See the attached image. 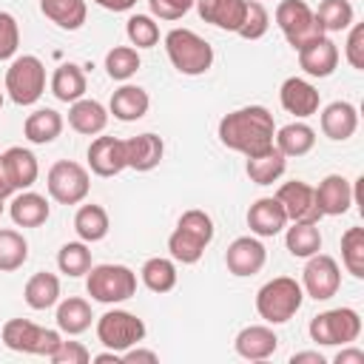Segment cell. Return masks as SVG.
<instances>
[{"label":"cell","instance_id":"cell-1","mask_svg":"<svg viewBox=\"0 0 364 364\" xmlns=\"http://www.w3.org/2000/svg\"><path fill=\"white\" fill-rule=\"evenodd\" d=\"M276 122L264 105H245L219 119V142L245 156L262 154L273 145Z\"/></svg>","mask_w":364,"mask_h":364},{"label":"cell","instance_id":"cell-2","mask_svg":"<svg viewBox=\"0 0 364 364\" xmlns=\"http://www.w3.org/2000/svg\"><path fill=\"white\" fill-rule=\"evenodd\" d=\"M165 51L171 65L185 77H199L213 65V46L191 28H171L165 34Z\"/></svg>","mask_w":364,"mask_h":364},{"label":"cell","instance_id":"cell-3","mask_svg":"<svg viewBox=\"0 0 364 364\" xmlns=\"http://www.w3.org/2000/svg\"><path fill=\"white\" fill-rule=\"evenodd\" d=\"M304 301V290L290 276H276L264 282L256 293V310L267 324H284L290 321Z\"/></svg>","mask_w":364,"mask_h":364},{"label":"cell","instance_id":"cell-4","mask_svg":"<svg viewBox=\"0 0 364 364\" xmlns=\"http://www.w3.org/2000/svg\"><path fill=\"white\" fill-rule=\"evenodd\" d=\"M85 290L94 301L119 304L136 293V273L125 264H91L85 273Z\"/></svg>","mask_w":364,"mask_h":364},{"label":"cell","instance_id":"cell-5","mask_svg":"<svg viewBox=\"0 0 364 364\" xmlns=\"http://www.w3.org/2000/svg\"><path fill=\"white\" fill-rule=\"evenodd\" d=\"M307 333L321 347H336V344L344 347V344H353L361 336V316L353 307L324 310V313L310 318Z\"/></svg>","mask_w":364,"mask_h":364},{"label":"cell","instance_id":"cell-6","mask_svg":"<svg viewBox=\"0 0 364 364\" xmlns=\"http://www.w3.org/2000/svg\"><path fill=\"white\" fill-rule=\"evenodd\" d=\"M6 91L17 105H34L46 91V65L34 54L14 57L6 68Z\"/></svg>","mask_w":364,"mask_h":364},{"label":"cell","instance_id":"cell-7","mask_svg":"<svg viewBox=\"0 0 364 364\" xmlns=\"http://www.w3.org/2000/svg\"><path fill=\"white\" fill-rule=\"evenodd\" d=\"M3 344L14 353H28V355H51L57 350V344L63 341V336L57 330L40 327L28 318H9L0 330Z\"/></svg>","mask_w":364,"mask_h":364},{"label":"cell","instance_id":"cell-8","mask_svg":"<svg viewBox=\"0 0 364 364\" xmlns=\"http://www.w3.org/2000/svg\"><path fill=\"white\" fill-rule=\"evenodd\" d=\"M276 26L282 28L284 40L299 51L307 43L324 37V28L316 20V11L304 0H282L276 6Z\"/></svg>","mask_w":364,"mask_h":364},{"label":"cell","instance_id":"cell-9","mask_svg":"<svg viewBox=\"0 0 364 364\" xmlns=\"http://www.w3.org/2000/svg\"><path fill=\"white\" fill-rule=\"evenodd\" d=\"M145 321L128 310H108L97 318V338L102 347L114 353H125L128 347L139 344L145 338Z\"/></svg>","mask_w":364,"mask_h":364},{"label":"cell","instance_id":"cell-10","mask_svg":"<svg viewBox=\"0 0 364 364\" xmlns=\"http://www.w3.org/2000/svg\"><path fill=\"white\" fill-rule=\"evenodd\" d=\"M46 188H48V196L60 205H80L88 191H91V179H88V171L80 165V162H71V159H60L48 168V176H46Z\"/></svg>","mask_w":364,"mask_h":364},{"label":"cell","instance_id":"cell-11","mask_svg":"<svg viewBox=\"0 0 364 364\" xmlns=\"http://www.w3.org/2000/svg\"><path fill=\"white\" fill-rule=\"evenodd\" d=\"M338 287H341L338 262L327 253H313L301 270V290L316 301H327L338 293Z\"/></svg>","mask_w":364,"mask_h":364},{"label":"cell","instance_id":"cell-12","mask_svg":"<svg viewBox=\"0 0 364 364\" xmlns=\"http://www.w3.org/2000/svg\"><path fill=\"white\" fill-rule=\"evenodd\" d=\"M276 199H279V205L284 208L287 222H313V225H318L321 210H318V205H316V188H310L307 182L290 179V182L279 185Z\"/></svg>","mask_w":364,"mask_h":364},{"label":"cell","instance_id":"cell-13","mask_svg":"<svg viewBox=\"0 0 364 364\" xmlns=\"http://www.w3.org/2000/svg\"><path fill=\"white\" fill-rule=\"evenodd\" d=\"M267 262V250L256 236H239L228 245L225 264L233 276H256Z\"/></svg>","mask_w":364,"mask_h":364},{"label":"cell","instance_id":"cell-14","mask_svg":"<svg viewBox=\"0 0 364 364\" xmlns=\"http://www.w3.org/2000/svg\"><path fill=\"white\" fill-rule=\"evenodd\" d=\"M88 168L97 176H117L119 171L128 168L125 162V139L117 136H97L88 145Z\"/></svg>","mask_w":364,"mask_h":364},{"label":"cell","instance_id":"cell-15","mask_svg":"<svg viewBox=\"0 0 364 364\" xmlns=\"http://www.w3.org/2000/svg\"><path fill=\"white\" fill-rule=\"evenodd\" d=\"M279 102H282V108H284L287 114L304 119V117H313V114L318 111L321 97H318L316 85H310L307 80H301V77H287V80L282 82V88H279Z\"/></svg>","mask_w":364,"mask_h":364},{"label":"cell","instance_id":"cell-16","mask_svg":"<svg viewBox=\"0 0 364 364\" xmlns=\"http://www.w3.org/2000/svg\"><path fill=\"white\" fill-rule=\"evenodd\" d=\"M353 196H355V191H353L350 179H344L341 173L324 176L318 182V188H316V205H318L321 216H341V213H347L350 205H353Z\"/></svg>","mask_w":364,"mask_h":364},{"label":"cell","instance_id":"cell-17","mask_svg":"<svg viewBox=\"0 0 364 364\" xmlns=\"http://www.w3.org/2000/svg\"><path fill=\"white\" fill-rule=\"evenodd\" d=\"M233 347H236V353H239L242 358H247V361H264V358H270V355L276 353L279 336H276L267 324H247V327H242V330L236 333Z\"/></svg>","mask_w":364,"mask_h":364},{"label":"cell","instance_id":"cell-18","mask_svg":"<svg viewBox=\"0 0 364 364\" xmlns=\"http://www.w3.org/2000/svg\"><path fill=\"white\" fill-rule=\"evenodd\" d=\"M299 65L310 77H330L338 65V46L324 34L304 48H299Z\"/></svg>","mask_w":364,"mask_h":364},{"label":"cell","instance_id":"cell-19","mask_svg":"<svg viewBox=\"0 0 364 364\" xmlns=\"http://www.w3.org/2000/svg\"><path fill=\"white\" fill-rule=\"evenodd\" d=\"M247 228H250V233L264 236V239L276 236L287 228V213H284V208L279 205L276 196H262L247 210Z\"/></svg>","mask_w":364,"mask_h":364},{"label":"cell","instance_id":"cell-20","mask_svg":"<svg viewBox=\"0 0 364 364\" xmlns=\"http://www.w3.org/2000/svg\"><path fill=\"white\" fill-rule=\"evenodd\" d=\"M162 154H165V142H162V136H156L151 131L125 139V162L134 171H142V173L154 171L162 162Z\"/></svg>","mask_w":364,"mask_h":364},{"label":"cell","instance_id":"cell-21","mask_svg":"<svg viewBox=\"0 0 364 364\" xmlns=\"http://www.w3.org/2000/svg\"><path fill=\"white\" fill-rule=\"evenodd\" d=\"M245 9L247 0H196L199 17L222 31H239L245 20Z\"/></svg>","mask_w":364,"mask_h":364},{"label":"cell","instance_id":"cell-22","mask_svg":"<svg viewBox=\"0 0 364 364\" xmlns=\"http://www.w3.org/2000/svg\"><path fill=\"white\" fill-rule=\"evenodd\" d=\"M148 105H151V97L145 88L139 85H119L114 94H111V102H108V111L114 114V119L119 122H136L148 114Z\"/></svg>","mask_w":364,"mask_h":364},{"label":"cell","instance_id":"cell-23","mask_svg":"<svg viewBox=\"0 0 364 364\" xmlns=\"http://www.w3.org/2000/svg\"><path fill=\"white\" fill-rule=\"evenodd\" d=\"M3 159V168L14 185V191H28L37 176H40V165H37V156L28 151V148H20V145H11L9 151L0 154Z\"/></svg>","mask_w":364,"mask_h":364},{"label":"cell","instance_id":"cell-24","mask_svg":"<svg viewBox=\"0 0 364 364\" xmlns=\"http://www.w3.org/2000/svg\"><path fill=\"white\" fill-rule=\"evenodd\" d=\"M358 128V111L353 102H344V100H336L330 102L324 111H321V131L324 136H330L333 142H344L355 134Z\"/></svg>","mask_w":364,"mask_h":364},{"label":"cell","instance_id":"cell-25","mask_svg":"<svg viewBox=\"0 0 364 364\" xmlns=\"http://www.w3.org/2000/svg\"><path fill=\"white\" fill-rule=\"evenodd\" d=\"M68 125L77 131V134H85V136H94V134H102L105 125H108V108L97 100H85L80 97L77 102H71L68 108Z\"/></svg>","mask_w":364,"mask_h":364},{"label":"cell","instance_id":"cell-26","mask_svg":"<svg viewBox=\"0 0 364 364\" xmlns=\"http://www.w3.org/2000/svg\"><path fill=\"white\" fill-rule=\"evenodd\" d=\"M9 213H11V222H14L17 228H40V225L48 219L51 208H48V199H46L43 193L23 191V193H17V196L11 199Z\"/></svg>","mask_w":364,"mask_h":364},{"label":"cell","instance_id":"cell-27","mask_svg":"<svg viewBox=\"0 0 364 364\" xmlns=\"http://www.w3.org/2000/svg\"><path fill=\"white\" fill-rule=\"evenodd\" d=\"M23 134L34 145H48L63 134V117L54 108H37V111H31L26 117Z\"/></svg>","mask_w":364,"mask_h":364},{"label":"cell","instance_id":"cell-28","mask_svg":"<svg viewBox=\"0 0 364 364\" xmlns=\"http://www.w3.org/2000/svg\"><path fill=\"white\" fill-rule=\"evenodd\" d=\"M284 168H287V156L276 145H270L262 154L247 156V165H245L250 182H256V185H273L284 173Z\"/></svg>","mask_w":364,"mask_h":364},{"label":"cell","instance_id":"cell-29","mask_svg":"<svg viewBox=\"0 0 364 364\" xmlns=\"http://www.w3.org/2000/svg\"><path fill=\"white\" fill-rule=\"evenodd\" d=\"M23 296H26V304L31 310H48L60 301V279L48 270H40L26 282Z\"/></svg>","mask_w":364,"mask_h":364},{"label":"cell","instance_id":"cell-30","mask_svg":"<svg viewBox=\"0 0 364 364\" xmlns=\"http://www.w3.org/2000/svg\"><path fill=\"white\" fill-rule=\"evenodd\" d=\"M57 327L65 333V336H80L91 327V304L80 296H68L57 304Z\"/></svg>","mask_w":364,"mask_h":364},{"label":"cell","instance_id":"cell-31","mask_svg":"<svg viewBox=\"0 0 364 364\" xmlns=\"http://www.w3.org/2000/svg\"><path fill=\"white\" fill-rule=\"evenodd\" d=\"M51 94L60 102H77L85 97V71L77 63H63L51 74Z\"/></svg>","mask_w":364,"mask_h":364},{"label":"cell","instance_id":"cell-32","mask_svg":"<svg viewBox=\"0 0 364 364\" xmlns=\"http://www.w3.org/2000/svg\"><path fill=\"white\" fill-rule=\"evenodd\" d=\"M273 145H276L284 156H304V154H310L313 145H316V131H313L307 122H290V125H284V128L276 131Z\"/></svg>","mask_w":364,"mask_h":364},{"label":"cell","instance_id":"cell-33","mask_svg":"<svg viewBox=\"0 0 364 364\" xmlns=\"http://www.w3.org/2000/svg\"><path fill=\"white\" fill-rule=\"evenodd\" d=\"M40 11L65 31H77L88 17L85 0H40Z\"/></svg>","mask_w":364,"mask_h":364},{"label":"cell","instance_id":"cell-34","mask_svg":"<svg viewBox=\"0 0 364 364\" xmlns=\"http://www.w3.org/2000/svg\"><path fill=\"white\" fill-rule=\"evenodd\" d=\"M108 228H111V222H108V213H105L102 205H94V202L82 205L77 210V216H74V230L88 245L91 242H102L108 236Z\"/></svg>","mask_w":364,"mask_h":364},{"label":"cell","instance_id":"cell-35","mask_svg":"<svg viewBox=\"0 0 364 364\" xmlns=\"http://www.w3.org/2000/svg\"><path fill=\"white\" fill-rule=\"evenodd\" d=\"M284 245H287L290 256L310 259L313 253L321 250V233L313 222H293V228H287V233H284Z\"/></svg>","mask_w":364,"mask_h":364},{"label":"cell","instance_id":"cell-36","mask_svg":"<svg viewBox=\"0 0 364 364\" xmlns=\"http://www.w3.org/2000/svg\"><path fill=\"white\" fill-rule=\"evenodd\" d=\"M208 242L202 236H196L193 230H185V228H173V233L168 236V250H171V259L173 262H182V264H196L205 253Z\"/></svg>","mask_w":364,"mask_h":364},{"label":"cell","instance_id":"cell-37","mask_svg":"<svg viewBox=\"0 0 364 364\" xmlns=\"http://www.w3.org/2000/svg\"><path fill=\"white\" fill-rule=\"evenodd\" d=\"M139 279H142V284H145L148 290H154V293H168V290L176 287V264H173L171 259H165V256H151V259L142 264Z\"/></svg>","mask_w":364,"mask_h":364},{"label":"cell","instance_id":"cell-38","mask_svg":"<svg viewBox=\"0 0 364 364\" xmlns=\"http://www.w3.org/2000/svg\"><path fill=\"white\" fill-rule=\"evenodd\" d=\"M28 259V242L11 228H0V273H14Z\"/></svg>","mask_w":364,"mask_h":364},{"label":"cell","instance_id":"cell-39","mask_svg":"<svg viewBox=\"0 0 364 364\" xmlns=\"http://www.w3.org/2000/svg\"><path fill=\"white\" fill-rule=\"evenodd\" d=\"M142 60H139V51L134 46H114L108 54H105V71L111 80H131L136 71H139Z\"/></svg>","mask_w":364,"mask_h":364},{"label":"cell","instance_id":"cell-40","mask_svg":"<svg viewBox=\"0 0 364 364\" xmlns=\"http://www.w3.org/2000/svg\"><path fill=\"white\" fill-rule=\"evenodd\" d=\"M318 26L324 28V34H336L353 26V3L350 0H321L318 11H316Z\"/></svg>","mask_w":364,"mask_h":364},{"label":"cell","instance_id":"cell-41","mask_svg":"<svg viewBox=\"0 0 364 364\" xmlns=\"http://www.w3.org/2000/svg\"><path fill=\"white\" fill-rule=\"evenodd\" d=\"M341 262L350 276L364 279V228H347L341 233Z\"/></svg>","mask_w":364,"mask_h":364},{"label":"cell","instance_id":"cell-42","mask_svg":"<svg viewBox=\"0 0 364 364\" xmlns=\"http://www.w3.org/2000/svg\"><path fill=\"white\" fill-rule=\"evenodd\" d=\"M57 267L65 276H85L91 270V250L88 242H65L57 253Z\"/></svg>","mask_w":364,"mask_h":364},{"label":"cell","instance_id":"cell-43","mask_svg":"<svg viewBox=\"0 0 364 364\" xmlns=\"http://www.w3.org/2000/svg\"><path fill=\"white\" fill-rule=\"evenodd\" d=\"M125 34L136 48H154L159 43V26L151 14H131L125 23Z\"/></svg>","mask_w":364,"mask_h":364},{"label":"cell","instance_id":"cell-44","mask_svg":"<svg viewBox=\"0 0 364 364\" xmlns=\"http://www.w3.org/2000/svg\"><path fill=\"white\" fill-rule=\"evenodd\" d=\"M267 28H270V14L262 6V0H247L245 20H242V26H239L236 34L245 37V40H259V37L267 34Z\"/></svg>","mask_w":364,"mask_h":364},{"label":"cell","instance_id":"cell-45","mask_svg":"<svg viewBox=\"0 0 364 364\" xmlns=\"http://www.w3.org/2000/svg\"><path fill=\"white\" fill-rule=\"evenodd\" d=\"M17 46H20V26H17L14 14L0 11V60L14 57Z\"/></svg>","mask_w":364,"mask_h":364},{"label":"cell","instance_id":"cell-46","mask_svg":"<svg viewBox=\"0 0 364 364\" xmlns=\"http://www.w3.org/2000/svg\"><path fill=\"white\" fill-rule=\"evenodd\" d=\"M179 228H185V230H193L196 236H202L208 245L213 242V219L205 213V210H199V208H191V210H185L182 216H179V222H176Z\"/></svg>","mask_w":364,"mask_h":364},{"label":"cell","instance_id":"cell-47","mask_svg":"<svg viewBox=\"0 0 364 364\" xmlns=\"http://www.w3.org/2000/svg\"><path fill=\"white\" fill-rule=\"evenodd\" d=\"M344 57L355 71H364V26L361 23L350 26V34L344 43Z\"/></svg>","mask_w":364,"mask_h":364},{"label":"cell","instance_id":"cell-48","mask_svg":"<svg viewBox=\"0 0 364 364\" xmlns=\"http://www.w3.org/2000/svg\"><path fill=\"white\" fill-rule=\"evenodd\" d=\"M193 6H196V0H148L151 17H159V20H179Z\"/></svg>","mask_w":364,"mask_h":364},{"label":"cell","instance_id":"cell-49","mask_svg":"<svg viewBox=\"0 0 364 364\" xmlns=\"http://www.w3.org/2000/svg\"><path fill=\"white\" fill-rule=\"evenodd\" d=\"M54 364H88L91 361V353L80 344V341H60L57 350L48 355Z\"/></svg>","mask_w":364,"mask_h":364},{"label":"cell","instance_id":"cell-50","mask_svg":"<svg viewBox=\"0 0 364 364\" xmlns=\"http://www.w3.org/2000/svg\"><path fill=\"white\" fill-rule=\"evenodd\" d=\"M122 361H159V355L154 353V350H142L139 344H134V347H128L125 353H122Z\"/></svg>","mask_w":364,"mask_h":364},{"label":"cell","instance_id":"cell-51","mask_svg":"<svg viewBox=\"0 0 364 364\" xmlns=\"http://www.w3.org/2000/svg\"><path fill=\"white\" fill-rule=\"evenodd\" d=\"M336 364H364V353L358 350V347H350V344H344V350L333 358Z\"/></svg>","mask_w":364,"mask_h":364},{"label":"cell","instance_id":"cell-52","mask_svg":"<svg viewBox=\"0 0 364 364\" xmlns=\"http://www.w3.org/2000/svg\"><path fill=\"white\" fill-rule=\"evenodd\" d=\"M290 364H324V355L316 350H304V353H293Z\"/></svg>","mask_w":364,"mask_h":364},{"label":"cell","instance_id":"cell-53","mask_svg":"<svg viewBox=\"0 0 364 364\" xmlns=\"http://www.w3.org/2000/svg\"><path fill=\"white\" fill-rule=\"evenodd\" d=\"M94 3L108 9V11H131L136 6V0H94Z\"/></svg>","mask_w":364,"mask_h":364},{"label":"cell","instance_id":"cell-54","mask_svg":"<svg viewBox=\"0 0 364 364\" xmlns=\"http://www.w3.org/2000/svg\"><path fill=\"white\" fill-rule=\"evenodd\" d=\"M11 193H14V185H11V179H9L6 168H3V159H0V199H9Z\"/></svg>","mask_w":364,"mask_h":364},{"label":"cell","instance_id":"cell-55","mask_svg":"<svg viewBox=\"0 0 364 364\" xmlns=\"http://www.w3.org/2000/svg\"><path fill=\"white\" fill-rule=\"evenodd\" d=\"M0 216H3V199H0Z\"/></svg>","mask_w":364,"mask_h":364},{"label":"cell","instance_id":"cell-56","mask_svg":"<svg viewBox=\"0 0 364 364\" xmlns=\"http://www.w3.org/2000/svg\"><path fill=\"white\" fill-rule=\"evenodd\" d=\"M0 108H3V91H0Z\"/></svg>","mask_w":364,"mask_h":364}]
</instances>
